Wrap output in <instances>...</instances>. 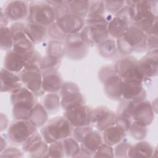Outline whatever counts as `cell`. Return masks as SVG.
<instances>
[{
	"label": "cell",
	"instance_id": "44dd1931",
	"mask_svg": "<svg viewBox=\"0 0 158 158\" xmlns=\"http://www.w3.org/2000/svg\"><path fill=\"white\" fill-rule=\"evenodd\" d=\"M84 41L89 46H98L109 38L107 28L85 25L80 31Z\"/></svg>",
	"mask_w": 158,
	"mask_h": 158
},
{
	"label": "cell",
	"instance_id": "74e56055",
	"mask_svg": "<svg viewBox=\"0 0 158 158\" xmlns=\"http://www.w3.org/2000/svg\"><path fill=\"white\" fill-rule=\"evenodd\" d=\"M129 135L131 138L137 141L143 140L147 136V127L141 125L133 122L128 130Z\"/></svg>",
	"mask_w": 158,
	"mask_h": 158
},
{
	"label": "cell",
	"instance_id": "603a6c76",
	"mask_svg": "<svg viewBox=\"0 0 158 158\" xmlns=\"http://www.w3.org/2000/svg\"><path fill=\"white\" fill-rule=\"evenodd\" d=\"M104 143L102 135L100 131L93 129L84 138L80 143V151L88 157H91L98 148Z\"/></svg>",
	"mask_w": 158,
	"mask_h": 158
},
{
	"label": "cell",
	"instance_id": "f35d334b",
	"mask_svg": "<svg viewBox=\"0 0 158 158\" xmlns=\"http://www.w3.org/2000/svg\"><path fill=\"white\" fill-rule=\"evenodd\" d=\"M133 144L129 142L122 141L114 146V154L115 157H130V152Z\"/></svg>",
	"mask_w": 158,
	"mask_h": 158
},
{
	"label": "cell",
	"instance_id": "f1b7e54d",
	"mask_svg": "<svg viewBox=\"0 0 158 158\" xmlns=\"http://www.w3.org/2000/svg\"><path fill=\"white\" fill-rule=\"evenodd\" d=\"M25 31L34 44L43 42L48 37V28L36 23H25Z\"/></svg>",
	"mask_w": 158,
	"mask_h": 158
},
{
	"label": "cell",
	"instance_id": "f546056e",
	"mask_svg": "<svg viewBox=\"0 0 158 158\" xmlns=\"http://www.w3.org/2000/svg\"><path fill=\"white\" fill-rule=\"evenodd\" d=\"M48 112L41 104L36 103L28 116V120L36 128H41L48 121Z\"/></svg>",
	"mask_w": 158,
	"mask_h": 158
},
{
	"label": "cell",
	"instance_id": "6da1fadb",
	"mask_svg": "<svg viewBox=\"0 0 158 158\" xmlns=\"http://www.w3.org/2000/svg\"><path fill=\"white\" fill-rule=\"evenodd\" d=\"M157 1H127L129 7L130 17L134 25L144 33L147 32L157 22L156 6Z\"/></svg>",
	"mask_w": 158,
	"mask_h": 158
},
{
	"label": "cell",
	"instance_id": "d6986e66",
	"mask_svg": "<svg viewBox=\"0 0 158 158\" xmlns=\"http://www.w3.org/2000/svg\"><path fill=\"white\" fill-rule=\"evenodd\" d=\"M123 37L133 52L141 53L146 51V34L134 25L130 26Z\"/></svg>",
	"mask_w": 158,
	"mask_h": 158
},
{
	"label": "cell",
	"instance_id": "7a4b0ae2",
	"mask_svg": "<svg viewBox=\"0 0 158 158\" xmlns=\"http://www.w3.org/2000/svg\"><path fill=\"white\" fill-rule=\"evenodd\" d=\"M55 9V22L67 35L79 33L85 25V19L73 14L69 9L66 1H59L54 7Z\"/></svg>",
	"mask_w": 158,
	"mask_h": 158
},
{
	"label": "cell",
	"instance_id": "30bf717a",
	"mask_svg": "<svg viewBox=\"0 0 158 158\" xmlns=\"http://www.w3.org/2000/svg\"><path fill=\"white\" fill-rule=\"evenodd\" d=\"M64 43L65 56L70 60H81L88 53L89 46L84 41L80 32L68 35Z\"/></svg>",
	"mask_w": 158,
	"mask_h": 158
},
{
	"label": "cell",
	"instance_id": "7402d4cb",
	"mask_svg": "<svg viewBox=\"0 0 158 158\" xmlns=\"http://www.w3.org/2000/svg\"><path fill=\"white\" fill-rule=\"evenodd\" d=\"M121 93L122 99L133 102H140L146 98V91L141 83H128L122 81Z\"/></svg>",
	"mask_w": 158,
	"mask_h": 158
},
{
	"label": "cell",
	"instance_id": "7dc6e473",
	"mask_svg": "<svg viewBox=\"0 0 158 158\" xmlns=\"http://www.w3.org/2000/svg\"><path fill=\"white\" fill-rule=\"evenodd\" d=\"M106 10L111 14L115 15L118 13L125 5V1H104Z\"/></svg>",
	"mask_w": 158,
	"mask_h": 158
},
{
	"label": "cell",
	"instance_id": "83f0119b",
	"mask_svg": "<svg viewBox=\"0 0 158 158\" xmlns=\"http://www.w3.org/2000/svg\"><path fill=\"white\" fill-rule=\"evenodd\" d=\"M4 68L14 73H20L25 68V60L12 49L6 52L4 59Z\"/></svg>",
	"mask_w": 158,
	"mask_h": 158
},
{
	"label": "cell",
	"instance_id": "5bb4252c",
	"mask_svg": "<svg viewBox=\"0 0 158 158\" xmlns=\"http://www.w3.org/2000/svg\"><path fill=\"white\" fill-rule=\"evenodd\" d=\"M93 108L86 104L64 110L63 116L74 127L91 125Z\"/></svg>",
	"mask_w": 158,
	"mask_h": 158
},
{
	"label": "cell",
	"instance_id": "ac0fdd59",
	"mask_svg": "<svg viewBox=\"0 0 158 158\" xmlns=\"http://www.w3.org/2000/svg\"><path fill=\"white\" fill-rule=\"evenodd\" d=\"M158 50L148 51L138 60L140 71L145 80L157 76L158 71Z\"/></svg>",
	"mask_w": 158,
	"mask_h": 158
},
{
	"label": "cell",
	"instance_id": "1f68e13d",
	"mask_svg": "<svg viewBox=\"0 0 158 158\" xmlns=\"http://www.w3.org/2000/svg\"><path fill=\"white\" fill-rule=\"evenodd\" d=\"M49 114L56 113L61 107L60 97L57 93H47L41 103Z\"/></svg>",
	"mask_w": 158,
	"mask_h": 158
},
{
	"label": "cell",
	"instance_id": "681fc988",
	"mask_svg": "<svg viewBox=\"0 0 158 158\" xmlns=\"http://www.w3.org/2000/svg\"><path fill=\"white\" fill-rule=\"evenodd\" d=\"M23 152L19 149L10 146L5 148L1 152V157H22L23 156Z\"/></svg>",
	"mask_w": 158,
	"mask_h": 158
},
{
	"label": "cell",
	"instance_id": "e0dca14e",
	"mask_svg": "<svg viewBox=\"0 0 158 158\" xmlns=\"http://www.w3.org/2000/svg\"><path fill=\"white\" fill-rule=\"evenodd\" d=\"M155 114L149 101L145 99L135 102L132 115L133 122L141 125L148 127L154 121Z\"/></svg>",
	"mask_w": 158,
	"mask_h": 158
},
{
	"label": "cell",
	"instance_id": "3957f363",
	"mask_svg": "<svg viewBox=\"0 0 158 158\" xmlns=\"http://www.w3.org/2000/svg\"><path fill=\"white\" fill-rule=\"evenodd\" d=\"M74 127L62 115L53 117L41 127L40 133L48 144L71 136Z\"/></svg>",
	"mask_w": 158,
	"mask_h": 158
},
{
	"label": "cell",
	"instance_id": "7bdbcfd3",
	"mask_svg": "<svg viewBox=\"0 0 158 158\" xmlns=\"http://www.w3.org/2000/svg\"><path fill=\"white\" fill-rule=\"evenodd\" d=\"M67 35L65 34L54 22L52 25L48 27V36L51 40L64 41Z\"/></svg>",
	"mask_w": 158,
	"mask_h": 158
},
{
	"label": "cell",
	"instance_id": "d4e9b609",
	"mask_svg": "<svg viewBox=\"0 0 158 158\" xmlns=\"http://www.w3.org/2000/svg\"><path fill=\"white\" fill-rule=\"evenodd\" d=\"M23 86L19 75L5 68L1 70V91L10 94Z\"/></svg>",
	"mask_w": 158,
	"mask_h": 158
},
{
	"label": "cell",
	"instance_id": "e575fe53",
	"mask_svg": "<svg viewBox=\"0 0 158 158\" xmlns=\"http://www.w3.org/2000/svg\"><path fill=\"white\" fill-rule=\"evenodd\" d=\"M97 46L99 54L104 58L112 57L117 51L116 41L113 38H109Z\"/></svg>",
	"mask_w": 158,
	"mask_h": 158
},
{
	"label": "cell",
	"instance_id": "4316f807",
	"mask_svg": "<svg viewBox=\"0 0 158 158\" xmlns=\"http://www.w3.org/2000/svg\"><path fill=\"white\" fill-rule=\"evenodd\" d=\"M127 131L121 127L114 124L102 131L104 143L113 146L122 142L125 138Z\"/></svg>",
	"mask_w": 158,
	"mask_h": 158
},
{
	"label": "cell",
	"instance_id": "52a82bcc",
	"mask_svg": "<svg viewBox=\"0 0 158 158\" xmlns=\"http://www.w3.org/2000/svg\"><path fill=\"white\" fill-rule=\"evenodd\" d=\"M13 41L12 50L25 59L35 49V44L25 31V23L22 22L12 23L9 27Z\"/></svg>",
	"mask_w": 158,
	"mask_h": 158
},
{
	"label": "cell",
	"instance_id": "f5cc1de1",
	"mask_svg": "<svg viewBox=\"0 0 158 158\" xmlns=\"http://www.w3.org/2000/svg\"><path fill=\"white\" fill-rule=\"evenodd\" d=\"M7 148V141L6 139H4L2 136L1 137V152L5 148Z\"/></svg>",
	"mask_w": 158,
	"mask_h": 158
},
{
	"label": "cell",
	"instance_id": "4fadbf2b",
	"mask_svg": "<svg viewBox=\"0 0 158 158\" xmlns=\"http://www.w3.org/2000/svg\"><path fill=\"white\" fill-rule=\"evenodd\" d=\"M115 113L106 106L93 108L91 125L100 132L115 124Z\"/></svg>",
	"mask_w": 158,
	"mask_h": 158
},
{
	"label": "cell",
	"instance_id": "9c48e42d",
	"mask_svg": "<svg viewBox=\"0 0 158 158\" xmlns=\"http://www.w3.org/2000/svg\"><path fill=\"white\" fill-rule=\"evenodd\" d=\"M36 127L28 120H15L7 128V137L15 145H22L37 131Z\"/></svg>",
	"mask_w": 158,
	"mask_h": 158
},
{
	"label": "cell",
	"instance_id": "ab89813d",
	"mask_svg": "<svg viewBox=\"0 0 158 158\" xmlns=\"http://www.w3.org/2000/svg\"><path fill=\"white\" fill-rule=\"evenodd\" d=\"M61 59L55 58L48 55H45L42 57L40 64V68L41 72L50 70L57 69L60 65Z\"/></svg>",
	"mask_w": 158,
	"mask_h": 158
},
{
	"label": "cell",
	"instance_id": "484cf974",
	"mask_svg": "<svg viewBox=\"0 0 158 158\" xmlns=\"http://www.w3.org/2000/svg\"><path fill=\"white\" fill-rule=\"evenodd\" d=\"M106 96L114 101L122 99V80L117 76L116 72L110 75L102 82Z\"/></svg>",
	"mask_w": 158,
	"mask_h": 158
},
{
	"label": "cell",
	"instance_id": "60d3db41",
	"mask_svg": "<svg viewBox=\"0 0 158 158\" xmlns=\"http://www.w3.org/2000/svg\"><path fill=\"white\" fill-rule=\"evenodd\" d=\"M64 151L62 141H57L49 144L46 154L44 157H63Z\"/></svg>",
	"mask_w": 158,
	"mask_h": 158
},
{
	"label": "cell",
	"instance_id": "4dcf8cb0",
	"mask_svg": "<svg viewBox=\"0 0 158 158\" xmlns=\"http://www.w3.org/2000/svg\"><path fill=\"white\" fill-rule=\"evenodd\" d=\"M154 148L146 141H139L132 146L130 157H152Z\"/></svg>",
	"mask_w": 158,
	"mask_h": 158
},
{
	"label": "cell",
	"instance_id": "ffe728a7",
	"mask_svg": "<svg viewBox=\"0 0 158 158\" xmlns=\"http://www.w3.org/2000/svg\"><path fill=\"white\" fill-rule=\"evenodd\" d=\"M134 104L133 102L122 99L115 112V124L123 128L127 132L133 122L132 115Z\"/></svg>",
	"mask_w": 158,
	"mask_h": 158
},
{
	"label": "cell",
	"instance_id": "5b68a950",
	"mask_svg": "<svg viewBox=\"0 0 158 158\" xmlns=\"http://www.w3.org/2000/svg\"><path fill=\"white\" fill-rule=\"evenodd\" d=\"M56 19L54 7L48 1L29 2V12L27 22L48 27Z\"/></svg>",
	"mask_w": 158,
	"mask_h": 158
},
{
	"label": "cell",
	"instance_id": "7c38bea8",
	"mask_svg": "<svg viewBox=\"0 0 158 158\" xmlns=\"http://www.w3.org/2000/svg\"><path fill=\"white\" fill-rule=\"evenodd\" d=\"M19 76L23 86L35 96H41L45 93L43 88V76L40 67H25Z\"/></svg>",
	"mask_w": 158,
	"mask_h": 158
},
{
	"label": "cell",
	"instance_id": "9a60e30c",
	"mask_svg": "<svg viewBox=\"0 0 158 158\" xmlns=\"http://www.w3.org/2000/svg\"><path fill=\"white\" fill-rule=\"evenodd\" d=\"M9 22H19L27 20L29 12V2L24 1H10L3 9H1Z\"/></svg>",
	"mask_w": 158,
	"mask_h": 158
},
{
	"label": "cell",
	"instance_id": "bcb514c9",
	"mask_svg": "<svg viewBox=\"0 0 158 158\" xmlns=\"http://www.w3.org/2000/svg\"><path fill=\"white\" fill-rule=\"evenodd\" d=\"M94 128L91 125L81 127H75L73 130L72 137H73L79 143H81L84 138L86 135L92 131Z\"/></svg>",
	"mask_w": 158,
	"mask_h": 158
},
{
	"label": "cell",
	"instance_id": "836d02e7",
	"mask_svg": "<svg viewBox=\"0 0 158 158\" xmlns=\"http://www.w3.org/2000/svg\"><path fill=\"white\" fill-rule=\"evenodd\" d=\"M64 155L68 157H76L80 152V144L72 136L62 140Z\"/></svg>",
	"mask_w": 158,
	"mask_h": 158
},
{
	"label": "cell",
	"instance_id": "c3c4849f",
	"mask_svg": "<svg viewBox=\"0 0 158 158\" xmlns=\"http://www.w3.org/2000/svg\"><path fill=\"white\" fill-rule=\"evenodd\" d=\"M115 41L117 51L120 54L124 56H130V54H131L133 52L131 48L128 45V44L127 43V42L126 41L123 37L118 38Z\"/></svg>",
	"mask_w": 158,
	"mask_h": 158
},
{
	"label": "cell",
	"instance_id": "b9f144b4",
	"mask_svg": "<svg viewBox=\"0 0 158 158\" xmlns=\"http://www.w3.org/2000/svg\"><path fill=\"white\" fill-rule=\"evenodd\" d=\"M105 10L103 1H89V9L86 17L104 15Z\"/></svg>",
	"mask_w": 158,
	"mask_h": 158
},
{
	"label": "cell",
	"instance_id": "8fae6325",
	"mask_svg": "<svg viewBox=\"0 0 158 158\" xmlns=\"http://www.w3.org/2000/svg\"><path fill=\"white\" fill-rule=\"evenodd\" d=\"M131 25L129 7L126 4L109 21L107 30L109 36L114 40H117L125 35L128 28Z\"/></svg>",
	"mask_w": 158,
	"mask_h": 158
},
{
	"label": "cell",
	"instance_id": "8d00e7d4",
	"mask_svg": "<svg viewBox=\"0 0 158 158\" xmlns=\"http://www.w3.org/2000/svg\"><path fill=\"white\" fill-rule=\"evenodd\" d=\"M1 34V49L4 51H8L12 49L13 41L9 27L0 28Z\"/></svg>",
	"mask_w": 158,
	"mask_h": 158
},
{
	"label": "cell",
	"instance_id": "d6a6232c",
	"mask_svg": "<svg viewBox=\"0 0 158 158\" xmlns=\"http://www.w3.org/2000/svg\"><path fill=\"white\" fill-rule=\"evenodd\" d=\"M66 4L71 12L84 19L86 18L89 9L88 1H66Z\"/></svg>",
	"mask_w": 158,
	"mask_h": 158
},
{
	"label": "cell",
	"instance_id": "2e32d148",
	"mask_svg": "<svg viewBox=\"0 0 158 158\" xmlns=\"http://www.w3.org/2000/svg\"><path fill=\"white\" fill-rule=\"evenodd\" d=\"M22 149L30 157H44L49 144L44 141L41 133L38 131L33 134L22 145Z\"/></svg>",
	"mask_w": 158,
	"mask_h": 158
},
{
	"label": "cell",
	"instance_id": "8992f818",
	"mask_svg": "<svg viewBox=\"0 0 158 158\" xmlns=\"http://www.w3.org/2000/svg\"><path fill=\"white\" fill-rule=\"evenodd\" d=\"M114 66L116 74L123 81L143 84L145 80L140 71L138 60L133 56H124Z\"/></svg>",
	"mask_w": 158,
	"mask_h": 158
},
{
	"label": "cell",
	"instance_id": "ee69618b",
	"mask_svg": "<svg viewBox=\"0 0 158 158\" xmlns=\"http://www.w3.org/2000/svg\"><path fill=\"white\" fill-rule=\"evenodd\" d=\"M109 21L104 15H98L86 17L85 19V25L101 28H107Z\"/></svg>",
	"mask_w": 158,
	"mask_h": 158
},
{
	"label": "cell",
	"instance_id": "f6af8a7d",
	"mask_svg": "<svg viewBox=\"0 0 158 158\" xmlns=\"http://www.w3.org/2000/svg\"><path fill=\"white\" fill-rule=\"evenodd\" d=\"M93 157H114L112 146L103 143L96 150Z\"/></svg>",
	"mask_w": 158,
	"mask_h": 158
},
{
	"label": "cell",
	"instance_id": "816d5d0a",
	"mask_svg": "<svg viewBox=\"0 0 158 158\" xmlns=\"http://www.w3.org/2000/svg\"><path fill=\"white\" fill-rule=\"evenodd\" d=\"M9 20L6 19V17L4 16L3 12L1 10V15H0V28L1 27H8Z\"/></svg>",
	"mask_w": 158,
	"mask_h": 158
},
{
	"label": "cell",
	"instance_id": "277c9868",
	"mask_svg": "<svg viewBox=\"0 0 158 158\" xmlns=\"http://www.w3.org/2000/svg\"><path fill=\"white\" fill-rule=\"evenodd\" d=\"M10 101L14 120H28L30 112L37 103L35 95L23 86L11 93Z\"/></svg>",
	"mask_w": 158,
	"mask_h": 158
},
{
	"label": "cell",
	"instance_id": "d590c367",
	"mask_svg": "<svg viewBox=\"0 0 158 158\" xmlns=\"http://www.w3.org/2000/svg\"><path fill=\"white\" fill-rule=\"evenodd\" d=\"M46 55L62 59L65 56V46L64 41L51 40L47 47Z\"/></svg>",
	"mask_w": 158,
	"mask_h": 158
},
{
	"label": "cell",
	"instance_id": "ba28073f",
	"mask_svg": "<svg viewBox=\"0 0 158 158\" xmlns=\"http://www.w3.org/2000/svg\"><path fill=\"white\" fill-rule=\"evenodd\" d=\"M59 93L61 107L64 110L85 104V98L81 92L80 87L74 82H64Z\"/></svg>",
	"mask_w": 158,
	"mask_h": 158
},
{
	"label": "cell",
	"instance_id": "f907efd6",
	"mask_svg": "<svg viewBox=\"0 0 158 158\" xmlns=\"http://www.w3.org/2000/svg\"><path fill=\"white\" fill-rule=\"evenodd\" d=\"M158 49V34H146V50L148 51Z\"/></svg>",
	"mask_w": 158,
	"mask_h": 158
},
{
	"label": "cell",
	"instance_id": "cb8c5ba5",
	"mask_svg": "<svg viewBox=\"0 0 158 158\" xmlns=\"http://www.w3.org/2000/svg\"><path fill=\"white\" fill-rule=\"evenodd\" d=\"M43 88L47 93H57L60 91L64 81L57 69L42 72Z\"/></svg>",
	"mask_w": 158,
	"mask_h": 158
}]
</instances>
